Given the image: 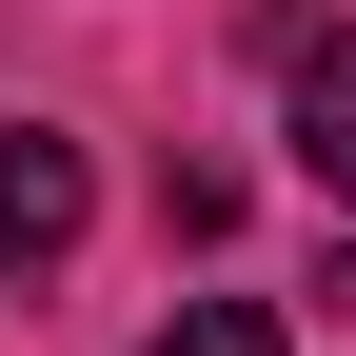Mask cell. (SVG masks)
<instances>
[{"label": "cell", "instance_id": "1", "mask_svg": "<svg viewBox=\"0 0 356 356\" xmlns=\"http://www.w3.org/2000/svg\"><path fill=\"white\" fill-rule=\"evenodd\" d=\"M0 257L20 277L79 257V139H40V119H0Z\"/></svg>", "mask_w": 356, "mask_h": 356}, {"label": "cell", "instance_id": "2", "mask_svg": "<svg viewBox=\"0 0 356 356\" xmlns=\"http://www.w3.org/2000/svg\"><path fill=\"white\" fill-rule=\"evenodd\" d=\"M297 178H317V198H356V40H317V60H297Z\"/></svg>", "mask_w": 356, "mask_h": 356}, {"label": "cell", "instance_id": "3", "mask_svg": "<svg viewBox=\"0 0 356 356\" xmlns=\"http://www.w3.org/2000/svg\"><path fill=\"white\" fill-rule=\"evenodd\" d=\"M159 356H297V337H277V317H257V297H198V317H178Z\"/></svg>", "mask_w": 356, "mask_h": 356}]
</instances>
